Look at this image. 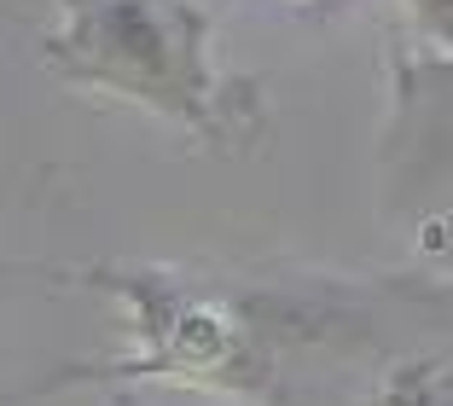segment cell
<instances>
[{
    "label": "cell",
    "instance_id": "obj_1",
    "mask_svg": "<svg viewBox=\"0 0 453 406\" xmlns=\"http://www.w3.org/2000/svg\"><path fill=\"white\" fill-rule=\"evenodd\" d=\"M0 279L111 296L128 349L58 366L29 395L58 389H198L239 406H360L349 378L372 383L384 360L448 342V285L418 273H326V267L221 262H18Z\"/></svg>",
    "mask_w": 453,
    "mask_h": 406
},
{
    "label": "cell",
    "instance_id": "obj_4",
    "mask_svg": "<svg viewBox=\"0 0 453 406\" xmlns=\"http://www.w3.org/2000/svg\"><path fill=\"white\" fill-rule=\"evenodd\" d=\"M360 406H448V342L407 349L372 372Z\"/></svg>",
    "mask_w": 453,
    "mask_h": 406
},
{
    "label": "cell",
    "instance_id": "obj_5",
    "mask_svg": "<svg viewBox=\"0 0 453 406\" xmlns=\"http://www.w3.org/2000/svg\"><path fill=\"white\" fill-rule=\"evenodd\" d=\"M285 6H326V0H285Z\"/></svg>",
    "mask_w": 453,
    "mask_h": 406
},
{
    "label": "cell",
    "instance_id": "obj_3",
    "mask_svg": "<svg viewBox=\"0 0 453 406\" xmlns=\"http://www.w3.org/2000/svg\"><path fill=\"white\" fill-rule=\"evenodd\" d=\"M395 111H389V157L418 151V111L448 134V76H453V0H395Z\"/></svg>",
    "mask_w": 453,
    "mask_h": 406
},
{
    "label": "cell",
    "instance_id": "obj_2",
    "mask_svg": "<svg viewBox=\"0 0 453 406\" xmlns=\"http://www.w3.org/2000/svg\"><path fill=\"white\" fill-rule=\"evenodd\" d=\"M53 12L35 41L53 81L146 111L215 157H250L273 134L267 88L221 65L203 0H53Z\"/></svg>",
    "mask_w": 453,
    "mask_h": 406
}]
</instances>
